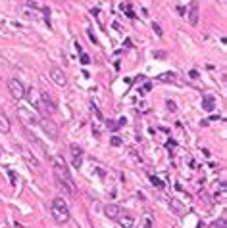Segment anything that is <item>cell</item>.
I'll use <instances>...</instances> for the list:
<instances>
[{"label":"cell","mask_w":227,"mask_h":228,"mask_svg":"<svg viewBox=\"0 0 227 228\" xmlns=\"http://www.w3.org/2000/svg\"><path fill=\"white\" fill-rule=\"evenodd\" d=\"M52 173H54V180H56V186H58L65 196L75 198L77 196V186L70 175V169H67L65 161L62 155H54L52 157Z\"/></svg>","instance_id":"6da1fadb"},{"label":"cell","mask_w":227,"mask_h":228,"mask_svg":"<svg viewBox=\"0 0 227 228\" xmlns=\"http://www.w3.org/2000/svg\"><path fill=\"white\" fill-rule=\"evenodd\" d=\"M52 219L56 224H65L70 221V205L64 198H54L52 201Z\"/></svg>","instance_id":"7a4b0ae2"},{"label":"cell","mask_w":227,"mask_h":228,"mask_svg":"<svg viewBox=\"0 0 227 228\" xmlns=\"http://www.w3.org/2000/svg\"><path fill=\"white\" fill-rule=\"evenodd\" d=\"M8 90H10V94H12L14 100H21V98H25V86L23 83L19 81V79H10V83H8Z\"/></svg>","instance_id":"3957f363"},{"label":"cell","mask_w":227,"mask_h":228,"mask_svg":"<svg viewBox=\"0 0 227 228\" xmlns=\"http://www.w3.org/2000/svg\"><path fill=\"white\" fill-rule=\"evenodd\" d=\"M39 96H41V104H42V109H44V115L48 117L50 113L56 111V102H54V98L48 92H44V90H41Z\"/></svg>","instance_id":"277c9868"},{"label":"cell","mask_w":227,"mask_h":228,"mask_svg":"<svg viewBox=\"0 0 227 228\" xmlns=\"http://www.w3.org/2000/svg\"><path fill=\"white\" fill-rule=\"evenodd\" d=\"M39 123H41L42 130L46 132V134L50 136L52 140H58V136H60V130H58V127H56V123H54V121H50L48 117H42Z\"/></svg>","instance_id":"5b68a950"},{"label":"cell","mask_w":227,"mask_h":228,"mask_svg":"<svg viewBox=\"0 0 227 228\" xmlns=\"http://www.w3.org/2000/svg\"><path fill=\"white\" fill-rule=\"evenodd\" d=\"M17 117L21 119V123H23V125H33V127H35V125H39V121H41L35 113L27 111L25 107H19V109H17Z\"/></svg>","instance_id":"8992f818"},{"label":"cell","mask_w":227,"mask_h":228,"mask_svg":"<svg viewBox=\"0 0 227 228\" xmlns=\"http://www.w3.org/2000/svg\"><path fill=\"white\" fill-rule=\"evenodd\" d=\"M187 17L191 25H198V17H200V8H198V0H191L189 10H187Z\"/></svg>","instance_id":"52a82bcc"},{"label":"cell","mask_w":227,"mask_h":228,"mask_svg":"<svg viewBox=\"0 0 227 228\" xmlns=\"http://www.w3.org/2000/svg\"><path fill=\"white\" fill-rule=\"evenodd\" d=\"M121 213H123V209L119 207V205H116V203H108L104 207V215L108 217L110 221H118L121 217Z\"/></svg>","instance_id":"ba28073f"},{"label":"cell","mask_w":227,"mask_h":228,"mask_svg":"<svg viewBox=\"0 0 227 228\" xmlns=\"http://www.w3.org/2000/svg\"><path fill=\"white\" fill-rule=\"evenodd\" d=\"M50 77H52V81L56 84H60V86L67 84V77H65L64 69H60V67H52V69H50Z\"/></svg>","instance_id":"9c48e42d"},{"label":"cell","mask_w":227,"mask_h":228,"mask_svg":"<svg viewBox=\"0 0 227 228\" xmlns=\"http://www.w3.org/2000/svg\"><path fill=\"white\" fill-rule=\"evenodd\" d=\"M70 150H71V157H73V167L79 169V167H81V163H83V148L77 146V144H71Z\"/></svg>","instance_id":"30bf717a"},{"label":"cell","mask_w":227,"mask_h":228,"mask_svg":"<svg viewBox=\"0 0 227 228\" xmlns=\"http://www.w3.org/2000/svg\"><path fill=\"white\" fill-rule=\"evenodd\" d=\"M23 132H25V136H27V140H29V142H33V144H35V146L39 148V150L42 152V153H46V155H48V150H46V146H44V144H42V142H41V140H39V138H37V136L33 134L29 129H25Z\"/></svg>","instance_id":"8fae6325"},{"label":"cell","mask_w":227,"mask_h":228,"mask_svg":"<svg viewBox=\"0 0 227 228\" xmlns=\"http://www.w3.org/2000/svg\"><path fill=\"white\" fill-rule=\"evenodd\" d=\"M169 207H171V211L175 213V215H179V217H183L185 213H187V207L183 203H181L179 199H175V198H171V201H169Z\"/></svg>","instance_id":"7c38bea8"},{"label":"cell","mask_w":227,"mask_h":228,"mask_svg":"<svg viewBox=\"0 0 227 228\" xmlns=\"http://www.w3.org/2000/svg\"><path fill=\"white\" fill-rule=\"evenodd\" d=\"M158 81L177 84V83H179V77H177V73H173V71H166V73H162V75H158Z\"/></svg>","instance_id":"4fadbf2b"},{"label":"cell","mask_w":227,"mask_h":228,"mask_svg":"<svg viewBox=\"0 0 227 228\" xmlns=\"http://www.w3.org/2000/svg\"><path fill=\"white\" fill-rule=\"evenodd\" d=\"M118 222H119V226L121 228H131L133 224H135V219L131 215H125V213H121V217L118 219Z\"/></svg>","instance_id":"5bb4252c"},{"label":"cell","mask_w":227,"mask_h":228,"mask_svg":"<svg viewBox=\"0 0 227 228\" xmlns=\"http://www.w3.org/2000/svg\"><path fill=\"white\" fill-rule=\"evenodd\" d=\"M215 107V98L214 96H204L202 98V109L204 111H214Z\"/></svg>","instance_id":"9a60e30c"},{"label":"cell","mask_w":227,"mask_h":228,"mask_svg":"<svg viewBox=\"0 0 227 228\" xmlns=\"http://www.w3.org/2000/svg\"><path fill=\"white\" fill-rule=\"evenodd\" d=\"M0 130H2V132H8L10 130V123H8V119H6L4 113L0 115Z\"/></svg>","instance_id":"2e32d148"},{"label":"cell","mask_w":227,"mask_h":228,"mask_svg":"<svg viewBox=\"0 0 227 228\" xmlns=\"http://www.w3.org/2000/svg\"><path fill=\"white\" fill-rule=\"evenodd\" d=\"M208 228H225V219H218V221H214Z\"/></svg>","instance_id":"e0dca14e"},{"label":"cell","mask_w":227,"mask_h":228,"mask_svg":"<svg viewBox=\"0 0 227 228\" xmlns=\"http://www.w3.org/2000/svg\"><path fill=\"white\" fill-rule=\"evenodd\" d=\"M150 182H152V186H154V188H164V182L158 178V176H150Z\"/></svg>","instance_id":"ac0fdd59"},{"label":"cell","mask_w":227,"mask_h":228,"mask_svg":"<svg viewBox=\"0 0 227 228\" xmlns=\"http://www.w3.org/2000/svg\"><path fill=\"white\" fill-rule=\"evenodd\" d=\"M79 62H81L83 65H89V63H90V56L83 52V54H81V58H79Z\"/></svg>","instance_id":"d6986e66"},{"label":"cell","mask_w":227,"mask_h":228,"mask_svg":"<svg viewBox=\"0 0 227 228\" xmlns=\"http://www.w3.org/2000/svg\"><path fill=\"white\" fill-rule=\"evenodd\" d=\"M150 90H152V84H150V83H144V86L139 90V92H141V94H148Z\"/></svg>","instance_id":"ffe728a7"},{"label":"cell","mask_w":227,"mask_h":228,"mask_svg":"<svg viewBox=\"0 0 227 228\" xmlns=\"http://www.w3.org/2000/svg\"><path fill=\"white\" fill-rule=\"evenodd\" d=\"M106 127L110 129V130H118L119 127H118V123L116 121H106Z\"/></svg>","instance_id":"44dd1931"},{"label":"cell","mask_w":227,"mask_h":228,"mask_svg":"<svg viewBox=\"0 0 227 228\" xmlns=\"http://www.w3.org/2000/svg\"><path fill=\"white\" fill-rule=\"evenodd\" d=\"M152 31L156 33V35H158V37H162V27H160V25H158V23H156V21H154V23H152Z\"/></svg>","instance_id":"7402d4cb"},{"label":"cell","mask_w":227,"mask_h":228,"mask_svg":"<svg viewBox=\"0 0 227 228\" xmlns=\"http://www.w3.org/2000/svg\"><path fill=\"white\" fill-rule=\"evenodd\" d=\"M110 144H112V146H121V138H119V136H112Z\"/></svg>","instance_id":"603a6c76"},{"label":"cell","mask_w":227,"mask_h":228,"mask_svg":"<svg viewBox=\"0 0 227 228\" xmlns=\"http://www.w3.org/2000/svg\"><path fill=\"white\" fill-rule=\"evenodd\" d=\"M166 106H167V109H169V111H175V109H177L175 102H171V100H167V104H166Z\"/></svg>","instance_id":"cb8c5ba5"},{"label":"cell","mask_w":227,"mask_h":228,"mask_svg":"<svg viewBox=\"0 0 227 228\" xmlns=\"http://www.w3.org/2000/svg\"><path fill=\"white\" fill-rule=\"evenodd\" d=\"M144 228H152V219H150V217H146V219H144Z\"/></svg>","instance_id":"d4e9b609"},{"label":"cell","mask_w":227,"mask_h":228,"mask_svg":"<svg viewBox=\"0 0 227 228\" xmlns=\"http://www.w3.org/2000/svg\"><path fill=\"white\" fill-rule=\"evenodd\" d=\"M189 77H191V79H198V71H196V69H192V71L189 73Z\"/></svg>","instance_id":"484cf974"},{"label":"cell","mask_w":227,"mask_h":228,"mask_svg":"<svg viewBox=\"0 0 227 228\" xmlns=\"http://www.w3.org/2000/svg\"><path fill=\"white\" fill-rule=\"evenodd\" d=\"M10 180H12V184H16V173H14V171H10Z\"/></svg>","instance_id":"4316f807"},{"label":"cell","mask_w":227,"mask_h":228,"mask_svg":"<svg viewBox=\"0 0 227 228\" xmlns=\"http://www.w3.org/2000/svg\"><path fill=\"white\" fill-rule=\"evenodd\" d=\"M154 58H166V52H154Z\"/></svg>","instance_id":"83f0119b"},{"label":"cell","mask_w":227,"mask_h":228,"mask_svg":"<svg viewBox=\"0 0 227 228\" xmlns=\"http://www.w3.org/2000/svg\"><path fill=\"white\" fill-rule=\"evenodd\" d=\"M125 123H127V121H125V117H121V119L118 121V127H123V125H125Z\"/></svg>","instance_id":"f1b7e54d"}]
</instances>
